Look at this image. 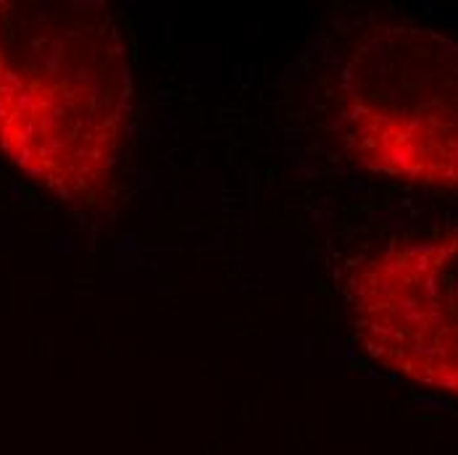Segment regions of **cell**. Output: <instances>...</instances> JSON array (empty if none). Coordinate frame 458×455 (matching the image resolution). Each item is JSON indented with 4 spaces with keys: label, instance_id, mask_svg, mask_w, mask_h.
Here are the masks:
<instances>
[{
    "label": "cell",
    "instance_id": "7a4b0ae2",
    "mask_svg": "<svg viewBox=\"0 0 458 455\" xmlns=\"http://www.w3.org/2000/svg\"><path fill=\"white\" fill-rule=\"evenodd\" d=\"M329 122L369 174L458 192V38L411 21H374L343 47Z\"/></svg>",
    "mask_w": 458,
    "mask_h": 455
},
{
    "label": "cell",
    "instance_id": "6da1fadb",
    "mask_svg": "<svg viewBox=\"0 0 458 455\" xmlns=\"http://www.w3.org/2000/svg\"><path fill=\"white\" fill-rule=\"evenodd\" d=\"M135 111L127 29L90 0H0V153L61 203L98 211Z\"/></svg>",
    "mask_w": 458,
    "mask_h": 455
},
{
    "label": "cell",
    "instance_id": "3957f363",
    "mask_svg": "<svg viewBox=\"0 0 458 455\" xmlns=\"http://www.w3.org/2000/svg\"><path fill=\"white\" fill-rule=\"evenodd\" d=\"M345 314L385 371L458 400V227L403 234L345 276Z\"/></svg>",
    "mask_w": 458,
    "mask_h": 455
}]
</instances>
